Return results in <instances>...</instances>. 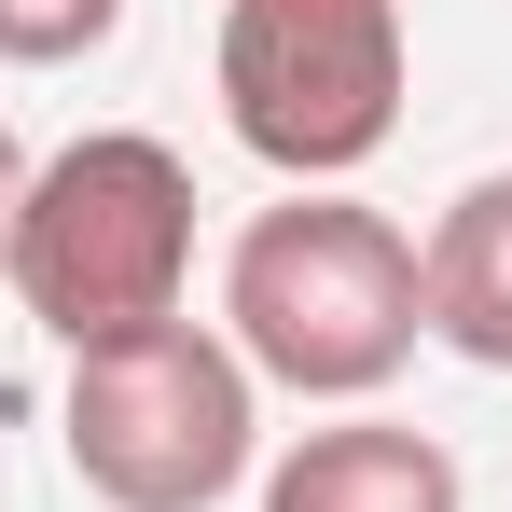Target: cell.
Segmentation results:
<instances>
[{"label":"cell","instance_id":"1","mask_svg":"<svg viewBox=\"0 0 512 512\" xmlns=\"http://www.w3.org/2000/svg\"><path fill=\"white\" fill-rule=\"evenodd\" d=\"M222 319L236 360L305 388V402H374L402 360H416V236L360 194H291L263 208L236 263H222Z\"/></svg>","mask_w":512,"mask_h":512},{"label":"cell","instance_id":"2","mask_svg":"<svg viewBox=\"0 0 512 512\" xmlns=\"http://www.w3.org/2000/svg\"><path fill=\"white\" fill-rule=\"evenodd\" d=\"M14 305L70 346H125L180 319V277H194V167L139 125H97L56 167H28V208H14Z\"/></svg>","mask_w":512,"mask_h":512},{"label":"cell","instance_id":"3","mask_svg":"<svg viewBox=\"0 0 512 512\" xmlns=\"http://www.w3.org/2000/svg\"><path fill=\"white\" fill-rule=\"evenodd\" d=\"M222 125L291 194H333L402 125V0H236L222 14Z\"/></svg>","mask_w":512,"mask_h":512},{"label":"cell","instance_id":"4","mask_svg":"<svg viewBox=\"0 0 512 512\" xmlns=\"http://www.w3.org/2000/svg\"><path fill=\"white\" fill-rule=\"evenodd\" d=\"M70 471L111 512H208L250 471V360L194 319H153L70 360Z\"/></svg>","mask_w":512,"mask_h":512},{"label":"cell","instance_id":"5","mask_svg":"<svg viewBox=\"0 0 512 512\" xmlns=\"http://www.w3.org/2000/svg\"><path fill=\"white\" fill-rule=\"evenodd\" d=\"M263 512H457V457L429 429L346 416V429H305L263 471Z\"/></svg>","mask_w":512,"mask_h":512},{"label":"cell","instance_id":"6","mask_svg":"<svg viewBox=\"0 0 512 512\" xmlns=\"http://www.w3.org/2000/svg\"><path fill=\"white\" fill-rule=\"evenodd\" d=\"M416 319L457 346V360L512 374V167L471 180V194L429 222V250H416Z\"/></svg>","mask_w":512,"mask_h":512},{"label":"cell","instance_id":"7","mask_svg":"<svg viewBox=\"0 0 512 512\" xmlns=\"http://www.w3.org/2000/svg\"><path fill=\"white\" fill-rule=\"evenodd\" d=\"M125 28V0H0V70H70Z\"/></svg>","mask_w":512,"mask_h":512},{"label":"cell","instance_id":"8","mask_svg":"<svg viewBox=\"0 0 512 512\" xmlns=\"http://www.w3.org/2000/svg\"><path fill=\"white\" fill-rule=\"evenodd\" d=\"M14 208H28V153H14V125H0V263H14Z\"/></svg>","mask_w":512,"mask_h":512}]
</instances>
